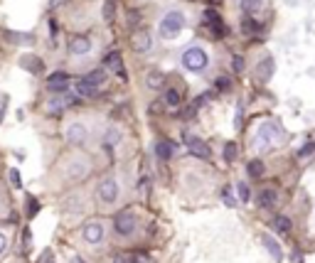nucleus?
Segmentation results:
<instances>
[{"label": "nucleus", "mask_w": 315, "mask_h": 263, "mask_svg": "<svg viewBox=\"0 0 315 263\" xmlns=\"http://www.w3.org/2000/svg\"><path fill=\"white\" fill-rule=\"evenodd\" d=\"M185 27V15L180 10H170L163 15L160 25H158V34L163 37V40H173V37H177Z\"/></svg>", "instance_id": "f257e3e1"}, {"label": "nucleus", "mask_w": 315, "mask_h": 263, "mask_svg": "<svg viewBox=\"0 0 315 263\" xmlns=\"http://www.w3.org/2000/svg\"><path fill=\"white\" fill-rule=\"evenodd\" d=\"M89 170H91V165H89V160L82 158V155L69 158V160L64 163V167H62V172H64V177H67L69 182H79V180H84V177L89 175Z\"/></svg>", "instance_id": "f03ea898"}, {"label": "nucleus", "mask_w": 315, "mask_h": 263, "mask_svg": "<svg viewBox=\"0 0 315 263\" xmlns=\"http://www.w3.org/2000/svg\"><path fill=\"white\" fill-rule=\"evenodd\" d=\"M207 64H210V57L202 47H187L182 52V66L187 71H202L207 69Z\"/></svg>", "instance_id": "7ed1b4c3"}, {"label": "nucleus", "mask_w": 315, "mask_h": 263, "mask_svg": "<svg viewBox=\"0 0 315 263\" xmlns=\"http://www.w3.org/2000/svg\"><path fill=\"white\" fill-rule=\"evenodd\" d=\"M118 195H121V187H118V180H116V177H104V180L96 184V197H99V202L106 204V207L116 204Z\"/></svg>", "instance_id": "20e7f679"}, {"label": "nucleus", "mask_w": 315, "mask_h": 263, "mask_svg": "<svg viewBox=\"0 0 315 263\" xmlns=\"http://www.w3.org/2000/svg\"><path fill=\"white\" fill-rule=\"evenodd\" d=\"M138 227V219H136V212L133 209H123L113 216V229L118 236H131Z\"/></svg>", "instance_id": "39448f33"}, {"label": "nucleus", "mask_w": 315, "mask_h": 263, "mask_svg": "<svg viewBox=\"0 0 315 263\" xmlns=\"http://www.w3.org/2000/svg\"><path fill=\"white\" fill-rule=\"evenodd\" d=\"M276 135H279V126L276 123H263L259 131H256V135H254V150H266V148H271L273 143H276Z\"/></svg>", "instance_id": "423d86ee"}, {"label": "nucleus", "mask_w": 315, "mask_h": 263, "mask_svg": "<svg viewBox=\"0 0 315 263\" xmlns=\"http://www.w3.org/2000/svg\"><path fill=\"white\" fill-rule=\"evenodd\" d=\"M202 25H205V30L212 34V37H217V40H222V37H227V25H224V20H222V15L217 13V10H205V17H202Z\"/></svg>", "instance_id": "0eeeda50"}, {"label": "nucleus", "mask_w": 315, "mask_h": 263, "mask_svg": "<svg viewBox=\"0 0 315 263\" xmlns=\"http://www.w3.org/2000/svg\"><path fill=\"white\" fill-rule=\"evenodd\" d=\"M182 143L187 145L190 155L200 158V160H210L212 150H210V145H207V143H205L202 138H197V135H192V133H182Z\"/></svg>", "instance_id": "6e6552de"}, {"label": "nucleus", "mask_w": 315, "mask_h": 263, "mask_svg": "<svg viewBox=\"0 0 315 263\" xmlns=\"http://www.w3.org/2000/svg\"><path fill=\"white\" fill-rule=\"evenodd\" d=\"M76 103V96H71V94H67V91H62V94H52V99L47 101V114L50 116H62L64 111L69 108V106H74Z\"/></svg>", "instance_id": "1a4fd4ad"}, {"label": "nucleus", "mask_w": 315, "mask_h": 263, "mask_svg": "<svg viewBox=\"0 0 315 263\" xmlns=\"http://www.w3.org/2000/svg\"><path fill=\"white\" fill-rule=\"evenodd\" d=\"M64 138L69 145H84L87 138H89V128L82 123V121H71L67 128H64Z\"/></svg>", "instance_id": "9d476101"}, {"label": "nucleus", "mask_w": 315, "mask_h": 263, "mask_svg": "<svg viewBox=\"0 0 315 263\" xmlns=\"http://www.w3.org/2000/svg\"><path fill=\"white\" fill-rule=\"evenodd\" d=\"M91 37L89 34H74L71 40H69V45H67V49H69V54L71 57H87L89 52H91Z\"/></svg>", "instance_id": "9b49d317"}, {"label": "nucleus", "mask_w": 315, "mask_h": 263, "mask_svg": "<svg viewBox=\"0 0 315 263\" xmlns=\"http://www.w3.org/2000/svg\"><path fill=\"white\" fill-rule=\"evenodd\" d=\"M104 236H106V231H104V224L101 221H87L84 227H82V239L87 244H91V246L101 244Z\"/></svg>", "instance_id": "f8f14e48"}, {"label": "nucleus", "mask_w": 315, "mask_h": 263, "mask_svg": "<svg viewBox=\"0 0 315 263\" xmlns=\"http://www.w3.org/2000/svg\"><path fill=\"white\" fill-rule=\"evenodd\" d=\"M69 82H71V77H69L67 71H54V74H50V77H47V89L52 94H62V91L69 89Z\"/></svg>", "instance_id": "ddd939ff"}, {"label": "nucleus", "mask_w": 315, "mask_h": 263, "mask_svg": "<svg viewBox=\"0 0 315 263\" xmlns=\"http://www.w3.org/2000/svg\"><path fill=\"white\" fill-rule=\"evenodd\" d=\"M106 69H111L113 74H118L121 79H126V69H123V59H121V52H108L106 59H104Z\"/></svg>", "instance_id": "4468645a"}, {"label": "nucleus", "mask_w": 315, "mask_h": 263, "mask_svg": "<svg viewBox=\"0 0 315 263\" xmlns=\"http://www.w3.org/2000/svg\"><path fill=\"white\" fill-rule=\"evenodd\" d=\"M276 202H279V195H276V190H261L256 195V207L268 212V209H276Z\"/></svg>", "instance_id": "2eb2a0df"}, {"label": "nucleus", "mask_w": 315, "mask_h": 263, "mask_svg": "<svg viewBox=\"0 0 315 263\" xmlns=\"http://www.w3.org/2000/svg\"><path fill=\"white\" fill-rule=\"evenodd\" d=\"M261 244H263V248H266L276 261H283V248H281V244L276 241L271 234H261Z\"/></svg>", "instance_id": "dca6fc26"}, {"label": "nucleus", "mask_w": 315, "mask_h": 263, "mask_svg": "<svg viewBox=\"0 0 315 263\" xmlns=\"http://www.w3.org/2000/svg\"><path fill=\"white\" fill-rule=\"evenodd\" d=\"M173 153H175V143L173 140H158L155 143V158L158 160H170L173 158Z\"/></svg>", "instance_id": "f3484780"}, {"label": "nucleus", "mask_w": 315, "mask_h": 263, "mask_svg": "<svg viewBox=\"0 0 315 263\" xmlns=\"http://www.w3.org/2000/svg\"><path fill=\"white\" fill-rule=\"evenodd\" d=\"M271 74H273V59L266 57V59H261V62L256 64V79H259L261 84H266V82L271 79Z\"/></svg>", "instance_id": "a211bd4d"}, {"label": "nucleus", "mask_w": 315, "mask_h": 263, "mask_svg": "<svg viewBox=\"0 0 315 263\" xmlns=\"http://www.w3.org/2000/svg\"><path fill=\"white\" fill-rule=\"evenodd\" d=\"M150 47H153V40H150V34L145 30H140V32L133 34V49L136 52H148Z\"/></svg>", "instance_id": "6ab92c4d"}, {"label": "nucleus", "mask_w": 315, "mask_h": 263, "mask_svg": "<svg viewBox=\"0 0 315 263\" xmlns=\"http://www.w3.org/2000/svg\"><path fill=\"white\" fill-rule=\"evenodd\" d=\"M74 91H76V96H82V99H91V96H96L99 94V89L96 86H91L89 82H84V79H79L76 84H74Z\"/></svg>", "instance_id": "aec40b11"}, {"label": "nucleus", "mask_w": 315, "mask_h": 263, "mask_svg": "<svg viewBox=\"0 0 315 263\" xmlns=\"http://www.w3.org/2000/svg\"><path fill=\"white\" fill-rule=\"evenodd\" d=\"M261 30H263V25H261L256 17H244V22H242V32H244L246 37H256Z\"/></svg>", "instance_id": "412c9836"}, {"label": "nucleus", "mask_w": 315, "mask_h": 263, "mask_svg": "<svg viewBox=\"0 0 315 263\" xmlns=\"http://www.w3.org/2000/svg\"><path fill=\"white\" fill-rule=\"evenodd\" d=\"M261 5H263V0H242V3H239V8H242V13L246 17H254L261 10Z\"/></svg>", "instance_id": "4be33fe9"}, {"label": "nucleus", "mask_w": 315, "mask_h": 263, "mask_svg": "<svg viewBox=\"0 0 315 263\" xmlns=\"http://www.w3.org/2000/svg\"><path fill=\"white\" fill-rule=\"evenodd\" d=\"M145 84L155 91V89H163L165 86V74L163 71H150L148 74V79H145Z\"/></svg>", "instance_id": "5701e85b"}, {"label": "nucleus", "mask_w": 315, "mask_h": 263, "mask_svg": "<svg viewBox=\"0 0 315 263\" xmlns=\"http://www.w3.org/2000/svg\"><path fill=\"white\" fill-rule=\"evenodd\" d=\"M84 82H89L91 86L99 89V86L106 82V71H104V69H91V71L87 74V77H84Z\"/></svg>", "instance_id": "b1692460"}, {"label": "nucleus", "mask_w": 315, "mask_h": 263, "mask_svg": "<svg viewBox=\"0 0 315 263\" xmlns=\"http://www.w3.org/2000/svg\"><path fill=\"white\" fill-rule=\"evenodd\" d=\"M273 229L279 231V234H291V219L283 216V214H279V216L273 219Z\"/></svg>", "instance_id": "393cba45"}, {"label": "nucleus", "mask_w": 315, "mask_h": 263, "mask_svg": "<svg viewBox=\"0 0 315 263\" xmlns=\"http://www.w3.org/2000/svg\"><path fill=\"white\" fill-rule=\"evenodd\" d=\"M246 172H249V177H251V180H259V177H263L266 167H263V163H261V160H251V163L246 165Z\"/></svg>", "instance_id": "a878e982"}, {"label": "nucleus", "mask_w": 315, "mask_h": 263, "mask_svg": "<svg viewBox=\"0 0 315 263\" xmlns=\"http://www.w3.org/2000/svg\"><path fill=\"white\" fill-rule=\"evenodd\" d=\"M180 101H182V96H180L177 89H168V91H165V103H168L170 108H177Z\"/></svg>", "instance_id": "bb28decb"}, {"label": "nucleus", "mask_w": 315, "mask_h": 263, "mask_svg": "<svg viewBox=\"0 0 315 263\" xmlns=\"http://www.w3.org/2000/svg\"><path fill=\"white\" fill-rule=\"evenodd\" d=\"M236 155H239V148H236V143H227V145H224V160H227V163H234Z\"/></svg>", "instance_id": "cd10ccee"}, {"label": "nucleus", "mask_w": 315, "mask_h": 263, "mask_svg": "<svg viewBox=\"0 0 315 263\" xmlns=\"http://www.w3.org/2000/svg\"><path fill=\"white\" fill-rule=\"evenodd\" d=\"M236 192H239V199H242V202H251V190H249L246 182H239V184H236Z\"/></svg>", "instance_id": "c85d7f7f"}, {"label": "nucleus", "mask_w": 315, "mask_h": 263, "mask_svg": "<svg viewBox=\"0 0 315 263\" xmlns=\"http://www.w3.org/2000/svg\"><path fill=\"white\" fill-rule=\"evenodd\" d=\"M118 140H121V135H118V131H116V128L106 131V138H104V143H106V148H108V150H111V145H113V143H118Z\"/></svg>", "instance_id": "c756f323"}, {"label": "nucleus", "mask_w": 315, "mask_h": 263, "mask_svg": "<svg viewBox=\"0 0 315 263\" xmlns=\"http://www.w3.org/2000/svg\"><path fill=\"white\" fill-rule=\"evenodd\" d=\"M22 66H25V69H32V71H37V74L42 71V62L32 59V57H30V59H22Z\"/></svg>", "instance_id": "7c9ffc66"}, {"label": "nucleus", "mask_w": 315, "mask_h": 263, "mask_svg": "<svg viewBox=\"0 0 315 263\" xmlns=\"http://www.w3.org/2000/svg\"><path fill=\"white\" fill-rule=\"evenodd\" d=\"M219 195H222V199H224V204H227V207H234V204H236V199L231 197V187H229V184H227V187H222V192H219Z\"/></svg>", "instance_id": "2f4dec72"}, {"label": "nucleus", "mask_w": 315, "mask_h": 263, "mask_svg": "<svg viewBox=\"0 0 315 263\" xmlns=\"http://www.w3.org/2000/svg\"><path fill=\"white\" fill-rule=\"evenodd\" d=\"M113 13H116V3H113V0H106V3H104V20H113Z\"/></svg>", "instance_id": "473e14b6"}, {"label": "nucleus", "mask_w": 315, "mask_h": 263, "mask_svg": "<svg viewBox=\"0 0 315 263\" xmlns=\"http://www.w3.org/2000/svg\"><path fill=\"white\" fill-rule=\"evenodd\" d=\"M231 69H234L236 74L244 71V57H242V54H234V57H231Z\"/></svg>", "instance_id": "72a5a7b5"}, {"label": "nucleus", "mask_w": 315, "mask_h": 263, "mask_svg": "<svg viewBox=\"0 0 315 263\" xmlns=\"http://www.w3.org/2000/svg\"><path fill=\"white\" fill-rule=\"evenodd\" d=\"M315 153V143H305L300 150H298V158H308V155H313Z\"/></svg>", "instance_id": "f704fd0d"}, {"label": "nucleus", "mask_w": 315, "mask_h": 263, "mask_svg": "<svg viewBox=\"0 0 315 263\" xmlns=\"http://www.w3.org/2000/svg\"><path fill=\"white\" fill-rule=\"evenodd\" d=\"M194 114H197V108H194V106H187V108H182V111H180L177 116H180L182 121H190V118H192Z\"/></svg>", "instance_id": "c9c22d12"}, {"label": "nucleus", "mask_w": 315, "mask_h": 263, "mask_svg": "<svg viewBox=\"0 0 315 263\" xmlns=\"http://www.w3.org/2000/svg\"><path fill=\"white\" fill-rule=\"evenodd\" d=\"M229 84H231V82H229L227 77H222V79H217V82H214V86H217V94H222V91H227V89H229Z\"/></svg>", "instance_id": "e433bc0d"}, {"label": "nucleus", "mask_w": 315, "mask_h": 263, "mask_svg": "<svg viewBox=\"0 0 315 263\" xmlns=\"http://www.w3.org/2000/svg\"><path fill=\"white\" fill-rule=\"evenodd\" d=\"M242 114H244V111L239 108V111H236V116H234V126H236V128H242V123H244V116H242Z\"/></svg>", "instance_id": "4c0bfd02"}, {"label": "nucleus", "mask_w": 315, "mask_h": 263, "mask_svg": "<svg viewBox=\"0 0 315 263\" xmlns=\"http://www.w3.org/2000/svg\"><path fill=\"white\" fill-rule=\"evenodd\" d=\"M5 248H8V236H5L3 231H0V256L5 253Z\"/></svg>", "instance_id": "58836bf2"}, {"label": "nucleus", "mask_w": 315, "mask_h": 263, "mask_svg": "<svg viewBox=\"0 0 315 263\" xmlns=\"http://www.w3.org/2000/svg\"><path fill=\"white\" fill-rule=\"evenodd\" d=\"M52 261H54V256H52V251H45V253H42V258H39L37 263H52Z\"/></svg>", "instance_id": "ea45409f"}, {"label": "nucleus", "mask_w": 315, "mask_h": 263, "mask_svg": "<svg viewBox=\"0 0 315 263\" xmlns=\"http://www.w3.org/2000/svg\"><path fill=\"white\" fill-rule=\"evenodd\" d=\"M10 182H13V187H20V175H18V170H10Z\"/></svg>", "instance_id": "a19ab883"}, {"label": "nucleus", "mask_w": 315, "mask_h": 263, "mask_svg": "<svg viewBox=\"0 0 315 263\" xmlns=\"http://www.w3.org/2000/svg\"><path fill=\"white\" fill-rule=\"evenodd\" d=\"M27 209H30V212H27L30 216H32V214H37V202H35V199H30V202H27Z\"/></svg>", "instance_id": "79ce46f5"}, {"label": "nucleus", "mask_w": 315, "mask_h": 263, "mask_svg": "<svg viewBox=\"0 0 315 263\" xmlns=\"http://www.w3.org/2000/svg\"><path fill=\"white\" fill-rule=\"evenodd\" d=\"M131 22H133V25H136V22H140V13L131 10Z\"/></svg>", "instance_id": "37998d69"}, {"label": "nucleus", "mask_w": 315, "mask_h": 263, "mask_svg": "<svg viewBox=\"0 0 315 263\" xmlns=\"http://www.w3.org/2000/svg\"><path fill=\"white\" fill-rule=\"evenodd\" d=\"M3 111H5V99H0V121H3Z\"/></svg>", "instance_id": "c03bdc74"}, {"label": "nucleus", "mask_w": 315, "mask_h": 263, "mask_svg": "<svg viewBox=\"0 0 315 263\" xmlns=\"http://www.w3.org/2000/svg\"><path fill=\"white\" fill-rule=\"evenodd\" d=\"M59 3H62V0H52V3H50V5L54 8V5H59Z\"/></svg>", "instance_id": "a18cd8bd"}, {"label": "nucleus", "mask_w": 315, "mask_h": 263, "mask_svg": "<svg viewBox=\"0 0 315 263\" xmlns=\"http://www.w3.org/2000/svg\"><path fill=\"white\" fill-rule=\"evenodd\" d=\"M71 263H84L82 258H71Z\"/></svg>", "instance_id": "49530a36"}]
</instances>
